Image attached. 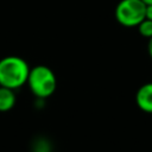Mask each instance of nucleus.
I'll use <instances>...</instances> for the list:
<instances>
[{
    "label": "nucleus",
    "instance_id": "f257e3e1",
    "mask_svg": "<svg viewBox=\"0 0 152 152\" xmlns=\"http://www.w3.org/2000/svg\"><path fill=\"white\" fill-rule=\"evenodd\" d=\"M27 62L19 56H6L0 59V86L19 89L27 83L30 72Z\"/></svg>",
    "mask_w": 152,
    "mask_h": 152
},
{
    "label": "nucleus",
    "instance_id": "f03ea898",
    "mask_svg": "<svg viewBox=\"0 0 152 152\" xmlns=\"http://www.w3.org/2000/svg\"><path fill=\"white\" fill-rule=\"evenodd\" d=\"M26 84L38 100H45L55 93L57 88V78L49 66L39 64L30 69Z\"/></svg>",
    "mask_w": 152,
    "mask_h": 152
},
{
    "label": "nucleus",
    "instance_id": "7ed1b4c3",
    "mask_svg": "<svg viewBox=\"0 0 152 152\" xmlns=\"http://www.w3.org/2000/svg\"><path fill=\"white\" fill-rule=\"evenodd\" d=\"M146 5L141 0H120L115 7L116 21L124 27H137L145 19Z\"/></svg>",
    "mask_w": 152,
    "mask_h": 152
},
{
    "label": "nucleus",
    "instance_id": "20e7f679",
    "mask_svg": "<svg viewBox=\"0 0 152 152\" xmlns=\"http://www.w3.org/2000/svg\"><path fill=\"white\" fill-rule=\"evenodd\" d=\"M135 103L140 110L152 114V82L142 84L137 90Z\"/></svg>",
    "mask_w": 152,
    "mask_h": 152
},
{
    "label": "nucleus",
    "instance_id": "39448f33",
    "mask_svg": "<svg viewBox=\"0 0 152 152\" xmlns=\"http://www.w3.org/2000/svg\"><path fill=\"white\" fill-rule=\"evenodd\" d=\"M17 102V96L13 89L0 86V112L6 113L13 109Z\"/></svg>",
    "mask_w": 152,
    "mask_h": 152
},
{
    "label": "nucleus",
    "instance_id": "423d86ee",
    "mask_svg": "<svg viewBox=\"0 0 152 152\" xmlns=\"http://www.w3.org/2000/svg\"><path fill=\"white\" fill-rule=\"evenodd\" d=\"M137 27H138V31H139L140 36H142L147 39L152 38V20L145 18Z\"/></svg>",
    "mask_w": 152,
    "mask_h": 152
},
{
    "label": "nucleus",
    "instance_id": "0eeeda50",
    "mask_svg": "<svg viewBox=\"0 0 152 152\" xmlns=\"http://www.w3.org/2000/svg\"><path fill=\"white\" fill-rule=\"evenodd\" d=\"M145 18L152 20V5H146V11H145Z\"/></svg>",
    "mask_w": 152,
    "mask_h": 152
},
{
    "label": "nucleus",
    "instance_id": "6e6552de",
    "mask_svg": "<svg viewBox=\"0 0 152 152\" xmlns=\"http://www.w3.org/2000/svg\"><path fill=\"white\" fill-rule=\"evenodd\" d=\"M147 52H148V56L152 58V38L148 39V43H147Z\"/></svg>",
    "mask_w": 152,
    "mask_h": 152
},
{
    "label": "nucleus",
    "instance_id": "1a4fd4ad",
    "mask_svg": "<svg viewBox=\"0 0 152 152\" xmlns=\"http://www.w3.org/2000/svg\"><path fill=\"white\" fill-rule=\"evenodd\" d=\"M145 5H152V0H141Z\"/></svg>",
    "mask_w": 152,
    "mask_h": 152
}]
</instances>
